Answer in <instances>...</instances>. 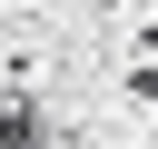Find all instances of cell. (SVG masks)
Returning a JSON list of instances; mask_svg holds the SVG:
<instances>
[{
	"instance_id": "1",
	"label": "cell",
	"mask_w": 158,
	"mask_h": 149,
	"mask_svg": "<svg viewBox=\"0 0 158 149\" xmlns=\"http://www.w3.org/2000/svg\"><path fill=\"white\" fill-rule=\"evenodd\" d=\"M0 149H59V129L30 89H0Z\"/></svg>"
}]
</instances>
